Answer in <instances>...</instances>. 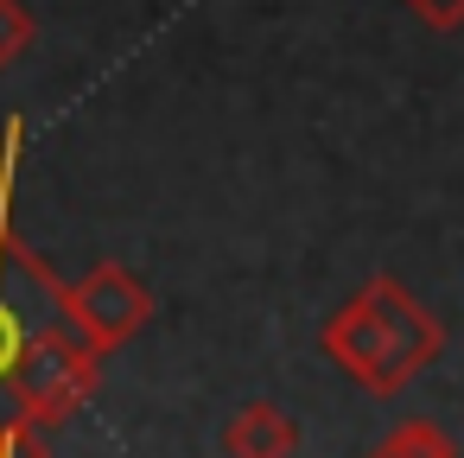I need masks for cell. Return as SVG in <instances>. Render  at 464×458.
<instances>
[{
	"mask_svg": "<svg viewBox=\"0 0 464 458\" xmlns=\"http://www.w3.org/2000/svg\"><path fill=\"white\" fill-rule=\"evenodd\" d=\"M293 452H299V426L274 401H242L223 420V458H293Z\"/></svg>",
	"mask_w": 464,
	"mask_h": 458,
	"instance_id": "cell-4",
	"label": "cell"
},
{
	"mask_svg": "<svg viewBox=\"0 0 464 458\" xmlns=\"http://www.w3.org/2000/svg\"><path fill=\"white\" fill-rule=\"evenodd\" d=\"M26 45H33V14L20 0H0V71H7Z\"/></svg>",
	"mask_w": 464,
	"mask_h": 458,
	"instance_id": "cell-8",
	"label": "cell"
},
{
	"mask_svg": "<svg viewBox=\"0 0 464 458\" xmlns=\"http://www.w3.org/2000/svg\"><path fill=\"white\" fill-rule=\"evenodd\" d=\"M45 433H52V426L14 414L7 426H0V458H52V439H45Z\"/></svg>",
	"mask_w": 464,
	"mask_h": 458,
	"instance_id": "cell-7",
	"label": "cell"
},
{
	"mask_svg": "<svg viewBox=\"0 0 464 458\" xmlns=\"http://www.w3.org/2000/svg\"><path fill=\"white\" fill-rule=\"evenodd\" d=\"M369 458H458V445H451L432 420H401Z\"/></svg>",
	"mask_w": 464,
	"mask_h": 458,
	"instance_id": "cell-5",
	"label": "cell"
},
{
	"mask_svg": "<svg viewBox=\"0 0 464 458\" xmlns=\"http://www.w3.org/2000/svg\"><path fill=\"white\" fill-rule=\"evenodd\" d=\"M407 7L426 20V26H439V33H451V26H464V0H407Z\"/></svg>",
	"mask_w": 464,
	"mask_h": 458,
	"instance_id": "cell-9",
	"label": "cell"
},
{
	"mask_svg": "<svg viewBox=\"0 0 464 458\" xmlns=\"http://www.w3.org/2000/svg\"><path fill=\"white\" fill-rule=\"evenodd\" d=\"M26 344H33V331H26L20 306L0 293V388H14V375H20V363H26Z\"/></svg>",
	"mask_w": 464,
	"mask_h": 458,
	"instance_id": "cell-6",
	"label": "cell"
},
{
	"mask_svg": "<svg viewBox=\"0 0 464 458\" xmlns=\"http://www.w3.org/2000/svg\"><path fill=\"white\" fill-rule=\"evenodd\" d=\"M52 306H58V312L71 318V331H77L83 344H96V350L128 344V337L147 325V312H153L147 287H140L121 261H96L83 280H52Z\"/></svg>",
	"mask_w": 464,
	"mask_h": 458,
	"instance_id": "cell-3",
	"label": "cell"
},
{
	"mask_svg": "<svg viewBox=\"0 0 464 458\" xmlns=\"http://www.w3.org/2000/svg\"><path fill=\"white\" fill-rule=\"evenodd\" d=\"M439 325H432V312L401 287V280H388V274H375L356 299H343L337 312H331V325H324V356L350 375V382H362L369 395H394V388H407L432 356H439Z\"/></svg>",
	"mask_w": 464,
	"mask_h": 458,
	"instance_id": "cell-1",
	"label": "cell"
},
{
	"mask_svg": "<svg viewBox=\"0 0 464 458\" xmlns=\"http://www.w3.org/2000/svg\"><path fill=\"white\" fill-rule=\"evenodd\" d=\"M96 388H102V350L83 337H58V331H39L14 375V401L39 426H64Z\"/></svg>",
	"mask_w": 464,
	"mask_h": 458,
	"instance_id": "cell-2",
	"label": "cell"
}]
</instances>
